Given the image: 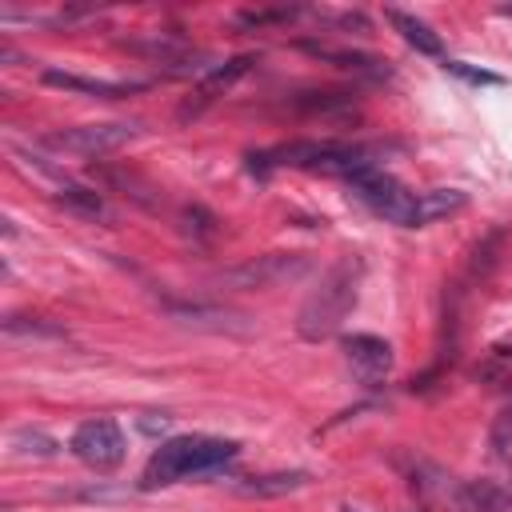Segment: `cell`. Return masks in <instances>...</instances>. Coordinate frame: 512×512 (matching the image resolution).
<instances>
[{
    "mask_svg": "<svg viewBox=\"0 0 512 512\" xmlns=\"http://www.w3.org/2000/svg\"><path fill=\"white\" fill-rule=\"evenodd\" d=\"M236 452H240V444L236 440H220V436H176V440H164L148 456L140 488H168V484H180V480H192V476H212L228 460H236Z\"/></svg>",
    "mask_w": 512,
    "mask_h": 512,
    "instance_id": "6da1fadb",
    "label": "cell"
},
{
    "mask_svg": "<svg viewBox=\"0 0 512 512\" xmlns=\"http://www.w3.org/2000/svg\"><path fill=\"white\" fill-rule=\"evenodd\" d=\"M380 148L352 144V140H292L272 152L252 156V168H304V172H324V176H356L364 168H376Z\"/></svg>",
    "mask_w": 512,
    "mask_h": 512,
    "instance_id": "7a4b0ae2",
    "label": "cell"
},
{
    "mask_svg": "<svg viewBox=\"0 0 512 512\" xmlns=\"http://www.w3.org/2000/svg\"><path fill=\"white\" fill-rule=\"evenodd\" d=\"M360 260L356 256H344V260H336L324 276H320V284L304 296V304H300V312H296V332L304 336V340H324V336H332L340 324H344V316L352 312V304H356V288H360Z\"/></svg>",
    "mask_w": 512,
    "mask_h": 512,
    "instance_id": "3957f363",
    "label": "cell"
},
{
    "mask_svg": "<svg viewBox=\"0 0 512 512\" xmlns=\"http://www.w3.org/2000/svg\"><path fill=\"white\" fill-rule=\"evenodd\" d=\"M348 188L352 196L376 212L380 220L388 224H400V228H420V192H408L392 172L384 168H364L356 176H348Z\"/></svg>",
    "mask_w": 512,
    "mask_h": 512,
    "instance_id": "277c9868",
    "label": "cell"
},
{
    "mask_svg": "<svg viewBox=\"0 0 512 512\" xmlns=\"http://www.w3.org/2000/svg\"><path fill=\"white\" fill-rule=\"evenodd\" d=\"M72 452H76V460H84L88 468L112 472V468L124 464L128 444H124V432H120L116 420L96 416V420H84V424L72 432Z\"/></svg>",
    "mask_w": 512,
    "mask_h": 512,
    "instance_id": "5b68a950",
    "label": "cell"
},
{
    "mask_svg": "<svg viewBox=\"0 0 512 512\" xmlns=\"http://www.w3.org/2000/svg\"><path fill=\"white\" fill-rule=\"evenodd\" d=\"M132 136H136L132 124H80V128L52 132L48 144L60 152H72V156H108V152L124 148Z\"/></svg>",
    "mask_w": 512,
    "mask_h": 512,
    "instance_id": "8992f818",
    "label": "cell"
},
{
    "mask_svg": "<svg viewBox=\"0 0 512 512\" xmlns=\"http://www.w3.org/2000/svg\"><path fill=\"white\" fill-rule=\"evenodd\" d=\"M308 268L304 256L296 252H268V256H256L232 272H224V284H236V288H276L292 276H300Z\"/></svg>",
    "mask_w": 512,
    "mask_h": 512,
    "instance_id": "52a82bcc",
    "label": "cell"
},
{
    "mask_svg": "<svg viewBox=\"0 0 512 512\" xmlns=\"http://www.w3.org/2000/svg\"><path fill=\"white\" fill-rule=\"evenodd\" d=\"M344 356H348L352 372H356L364 384L384 380L388 368H392V344L380 340V336H372V332H352V336H344Z\"/></svg>",
    "mask_w": 512,
    "mask_h": 512,
    "instance_id": "ba28073f",
    "label": "cell"
},
{
    "mask_svg": "<svg viewBox=\"0 0 512 512\" xmlns=\"http://www.w3.org/2000/svg\"><path fill=\"white\" fill-rule=\"evenodd\" d=\"M44 84L52 88H64V92H84V96H96V100H120L128 92H136L140 84H116V80H92V76H76V72H56L48 68L44 72Z\"/></svg>",
    "mask_w": 512,
    "mask_h": 512,
    "instance_id": "9c48e42d",
    "label": "cell"
},
{
    "mask_svg": "<svg viewBox=\"0 0 512 512\" xmlns=\"http://www.w3.org/2000/svg\"><path fill=\"white\" fill-rule=\"evenodd\" d=\"M384 16H388V24L404 36V44H408V48H416L420 56H444L440 36H436L420 16H408V12H400V8H384Z\"/></svg>",
    "mask_w": 512,
    "mask_h": 512,
    "instance_id": "30bf717a",
    "label": "cell"
},
{
    "mask_svg": "<svg viewBox=\"0 0 512 512\" xmlns=\"http://www.w3.org/2000/svg\"><path fill=\"white\" fill-rule=\"evenodd\" d=\"M56 204H64L68 212H76V216H84V220H104L108 216V204H104V196L96 192V188H88V184H60L56 188Z\"/></svg>",
    "mask_w": 512,
    "mask_h": 512,
    "instance_id": "8fae6325",
    "label": "cell"
},
{
    "mask_svg": "<svg viewBox=\"0 0 512 512\" xmlns=\"http://www.w3.org/2000/svg\"><path fill=\"white\" fill-rule=\"evenodd\" d=\"M308 52H316L320 60L344 68V72H356V76H384L388 64L380 56H364V52H344V48H320V44H304Z\"/></svg>",
    "mask_w": 512,
    "mask_h": 512,
    "instance_id": "7c38bea8",
    "label": "cell"
},
{
    "mask_svg": "<svg viewBox=\"0 0 512 512\" xmlns=\"http://www.w3.org/2000/svg\"><path fill=\"white\" fill-rule=\"evenodd\" d=\"M248 68H252V56H236V60H228V64L208 68V72H204V80H200V100H212V96L228 92V88H232Z\"/></svg>",
    "mask_w": 512,
    "mask_h": 512,
    "instance_id": "4fadbf2b",
    "label": "cell"
},
{
    "mask_svg": "<svg viewBox=\"0 0 512 512\" xmlns=\"http://www.w3.org/2000/svg\"><path fill=\"white\" fill-rule=\"evenodd\" d=\"M308 484V472H272V476H252L244 484H236L244 496H284Z\"/></svg>",
    "mask_w": 512,
    "mask_h": 512,
    "instance_id": "5bb4252c",
    "label": "cell"
},
{
    "mask_svg": "<svg viewBox=\"0 0 512 512\" xmlns=\"http://www.w3.org/2000/svg\"><path fill=\"white\" fill-rule=\"evenodd\" d=\"M128 48L132 52H140V56H148V60H160V64H180L184 56H188V44L184 40H176V36H152V40H128Z\"/></svg>",
    "mask_w": 512,
    "mask_h": 512,
    "instance_id": "9a60e30c",
    "label": "cell"
},
{
    "mask_svg": "<svg viewBox=\"0 0 512 512\" xmlns=\"http://www.w3.org/2000/svg\"><path fill=\"white\" fill-rule=\"evenodd\" d=\"M464 500L476 508V512H512V496H504L496 484L488 480H472L464 488Z\"/></svg>",
    "mask_w": 512,
    "mask_h": 512,
    "instance_id": "2e32d148",
    "label": "cell"
},
{
    "mask_svg": "<svg viewBox=\"0 0 512 512\" xmlns=\"http://www.w3.org/2000/svg\"><path fill=\"white\" fill-rule=\"evenodd\" d=\"M8 444L16 452H32V456H52L56 452V440L48 432H40V428H20V432H12Z\"/></svg>",
    "mask_w": 512,
    "mask_h": 512,
    "instance_id": "e0dca14e",
    "label": "cell"
},
{
    "mask_svg": "<svg viewBox=\"0 0 512 512\" xmlns=\"http://www.w3.org/2000/svg\"><path fill=\"white\" fill-rule=\"evenodd\" d=\"M444 72H452V76H460L464 84H484V88H500L504 84V76H496V72H484V68H472V64H464V60H448L444 56Z\"/></svg>",
    "mask_w": 512,
    "mask_h": 512,
    "instance_id": "ac0fdd59",
    "label": "cell"
},
{
    "mask_svg": "<svg viewBox=\"0 0 512 512\" xmlns=\"http://www.w3.org/2000/svg\"><path fill=\"white\" fill-rule=\"evenodd\" d=\"M300 16V8H256V12H240V24L244 28H264V24H284Z\"/></svg>",
    "mask_w": 512,
    "mask_h": 512,
    "instance_id": "d6986e66",
    "label": "cell"
},
{
    "mask_svg": "<svg viewBox=\"0 0 512 512\" xmlns=\"http://www.w3.org/2000/svg\"><path fill=\"white\" fill-rule=\"evenodd\" d=\"M500 12H504V16H512V4H508V8H500Z\"/></svg>",
    "mask_w": 512,
    "mask_h": 512,
    "instance_id": "ffe728a7",
    "label": "cell"
},
{
    "mask_svg": "<svg viewBox=\"0 0 512 512\" xmlns=\"http://www.w3.org/2000/svg\"><path fill=\"white\" fill-rule=\"evenodd\" d=\"M344 512H360V508H344Z\"/></svg>",
    "mask_w": 512,
    "mask_h": 512,
    "instance_id": "44dd1931",
    "label": "cell"
}]
</instances>
